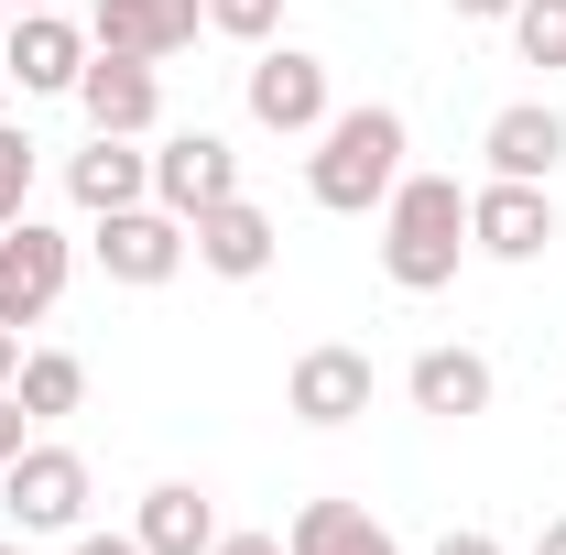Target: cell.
Listing matches in <instances>:
<instances>
[{"label": "cell", "mask_w": 566, "mask_h": 555, "mask_svg": "<svg viewBox=\"0 0 566 555\" xmlns=\"http://www.w3.org/2000/svg\"><path fill=\"white\" fill-rule=\"evenodd\" d=\"M403 153H415V132H403L392 98L327 109V132H316V153H305V197H316L327 218H370L392 186H403Z\"/></svg>", "instance_id": "6da1fadb"}, {"label": "cell", "mask_w": 566, "mask_h": 555, "mask_svg": "<svg viewBox=\"0 0 566 555\" xmlns=\"http://www.w3.org/2000/svg\"><path fill=\"white\" fill-rule=\"evenodd\" d=\"M469 262V186L458 175H415L381 197V283L392 294H447Z\"/></svg>", "instance_id": "7a4b0ae2"}, {"label": "cell", "mask_w": 566, "mask_h": 555, "mask_svg": "<svg viewBox=\"0 0 566 555\" xmlns=\"http://www.w3.org/2000/svg\"><path fill=\"white\" fill-rule=\"evenodd\" d=\"M87 458L55 447V436H33L11 469H0V512H11V534H87Z\"/></svg>", "instance_id": "3957f363"}, {"label": "cell", "mask_w": 566, "mask_h": 555, "mask_svg": "<svg viewBox=\"0 0 566 555\" xmlns=\"http://www.w3.org/2000/svg\"><path fill=\"white\" fill-rule=\"evenodd\" d=\"M87 251H98V273L109 283H132V294H153V283H175L197 251H186V218L175 208H109V218H87Z\"/></svg>", "instance_id": "277c9868"}, {"label": "cell", "mask_w": 566, "mask_h": 555, "mask_svg": "<svg viewBox=\"0 0 566 555\" xmlns=\"http://www.w3.org/2000/svg\"><path fill=\"white\" fill-rule=\"evenodd\" d=\"M66 283H76V240L22 208L11 229H0V327H44Z\"/></svg>", "instance_id": "5b68a950"}, {"label": "cell", "mask_w": 566, "mask_h": 555, "mask_svg": "<svg viewBox=\"0 0 566 555\" xmlns=\"http://www.w3.org/2000/svg\"><path fill=\"white\" fill-rule=\"evenodd\" d=\"M240 98H251V121L283 142L327 132V109H338V87H327V55H305V44H262L251 76H240Z\"/></svg>", "instance_id": "8992f818"}, {"label": "cell", "mask_w": 566, "mask_h": 555, "mask_svg": "<svg viewBox=\"0 0 566 555\" xmlns=\"http://www.w3.org/2000/svg\"><path fill=\"white\" fill-rule=\"evenodd\" d=\"M469 251H491V262H545V251H556V197H545V186H512V175H480V186H469Z\"/></svg>", "instance_id": "52a82bcc"}, {"label": "cell", "mask_w": 566, "mask_h": 555, "mask_svg": "<svg viewBox=\"0 0 566 555\" xmlns=\"http://www.w3.org/2000/svg\"><path fill=\"white\" fill-rule=\"evenodd\" d=\"M283 415H294V425H359V415H370V348L316 338L294 370H283Z\"/></svg>", "instance_id": "ba28073f"}, {"label": "cell", "mask_w": 566, "mask_h": 555, "mask_svg": "<svg viewBox=\"0 0 566 555\" xmlns=\"http://www.w3.org/2000/svg\"><path fill=\"white\" fill-rule=\"evenodd\" d=\"M76 109H87V132H109V142H142L153 121H164V66H142V55H109V44H87Z\"/></svg>", "instance_id": "9c48e42d"}, {"label": "cell", "mask_w": 566, "mask_h": 555, "mask_svg": "<svg viewBox=\"0 0 566 555\" xmlns=\"http://www.w3.org/2000/svg\"><path fill=\"white\" fill-rule=\"evenodd\" d=\"M0 66L22 76V98H76V76H87V22H66V11H11Z\"/></svg>", "instance_id": "30bf717a"}, {"label": "cell", "mask_w": 566, "mask_h": 555, "mask_svg": "<svg viewBox=\"0 0 566 555\" xmlns=\"http://www.w3.org/2000/svg\"><path fill=\"white\" fill-rule=\"evenodd\" d=\"M218 197H240V142L229 132H175L164 153H153V208L208 218Z\"/></svg>", "instance_id": "8fae6325"}, {"label": "cell", "mask_w": 566, "mask_h": 555, "mask_svg": "<svg viewBox=\"0 0 566 555\" xmlns=\"http://www.w3.org/2000/svg\"><path fill=\"white\" fill-rule=\"evenodd\" d=\"M197 33H208V0H98V11H87V44H109V55H142V66L186 55Z\"/></svg>", "instance_id": "7c38bea8"}, {"label": "cell", "mask_w": 566, "mask_h": 555, "mask_svg": "<svg viewBox=\"0 0 566 555\" xmlns=\"http://www.w3.org/2000/svg\"><path fill=\"white\" fill-rule=\"evenodd\" d=\"M186 251H197V273H218V283H262L273 251H283V229L251 208V197H218L208 218H186Z\"/></svg>", "instance_id": "4fadbf2b"}, {"label": "cell", "mask_w": 566, "mask_h": 555, "mask_svg": "<svg viewBox=\"0 0 566 555\" xmlns=\"http://www.w3.org/2000/svg\"><path fill=\"white\" fill-rule=\"evenodd\" d=\"M480 164H491V175H512V186H545V175L566 164V109H545V98H512V109H491Z\"/></svg>", "instance_id": "5bb4252c"}, {"label": "cell", "mask_w": 566, "mask_h": 555, "mask_svg": "<svg viewBox=\"0 0 566 555\" xmlns=\"http://www.w3.org/2000/svg\"><path fill=\"white\" fill-rule=\"evenodd\" d=\"M403 392H415V415H436V425H469V415H491L501 370L480 359V348H424L415 370H403Z\"/></svg>", "instance_id": "9a60e30c"}, {"label": "cell", "mask_w": 566, "mask_h": 555, "mask_svg": "<svg viewBox=\"0 0 566 555\" xmlns=\"http://www.w3.org/2000/svg\"><path fill=\"white\" fill-rule=\"evenodd\" d=\"M132 534H142V555H208L229 523H218V501L197 480H153L142 512H132Z\"/></svg>", "instance_id": "2e32d148"}, {"label": "cell", "mask_w": 566, "mask_h": 555, "mask_svg": "<svg viewBox=\"0 0 566 555\" xmlns=\"http://www.w3.org/2000/svg\"><path fill=\"white\" fill-rule=\"evenodd\" d=\"M66 197H76L87 218L142 208V197H153V153H132V142H109V132H87V153L66 164Z\"/></svg>", "instance_id": "e0dca14e"}, {"label": "cell", "mask_w": 566, "mask_h": 555, "mask_svg": "<svg viewBox=\"0 0 566 555\" xmlns=\"http://www.w3.org/2000/svg\"><path fill=\"white\" fill-rule=\"evenodd\" d=\"M283 555H403V545H392V523L359 512V501H305V512L283 523Z\"/></svg>", "instance_id": "ac0fdd59"}, {"label": "cell", "mask_w": 566, "mask_h": 555, "mask_svg": "<svg viewBox=\"0 0 566 555\" xmlns=\"http://www.w3.org/2000/svg\"><path fill=\"white\" fill-rule=\"evenodd\" d=\"M11 392H22V415H33V425H55V415L87 404V359H76V348H22Z\"/></svg>", "instance_id": "d6986e66"}, {"label": "cell", "mask_w": 566, "mask_h": 555, "mask_svg": "<svg viewBox=\"0 0 566 555\" xmlns=\"http://www.w3.org/2000/svg\"><path fill=\"white\" fill-rule=\"evenodd\" d=\"M512 44L523 66H566V0H512Z\"/></svg>", "instance_id": "ffe728a7"}, {"label": "cell", "mask_w": 566, "mask_h": 555, "mask_svg": "<svg viewBox=\"0 0 566 555\" xmlns=\"http://www.w3.org/2000/svg\"><path fill=\"white\" fill-rule=\"evenodd\" d=\"M22 208H33V132L0 121V229H11Z\"/></svg>", "instance_id": "44dd1931"}, {"label": "cell", "mask_w": 566, "mask_h": 555, "mask_svg": "<svg viewBox=\"0 0 566 555\" xmlns=\"http://www.w3.org/2000/svg\"><path fill=\"white\" fill-rule=\"evenodd\" d=\"M208 33H229V44H273L283 0H208Z\"/></svg>", "instance_id": "7402d4cb"}, {"label": "cell", "mask_w": 566, "mask_h": 555, "mask_svg": "<svg viewBox=\"0 0 566 555\" xmlns=\"http://www.w3.org/2000/svg\"><path fill=\"white\" fill-rule=\"evenodd\" d=\"M22 447H33V415H22V392H11V381H0V469H11V458H22Z\"/></svg>", "instance_id": "603a6c76"}, {"label": "cell", "mask_w": 566, "mask_h": 555, "mask_svg": "<svg viewBox=\"0 0 566 555\" xmlns=\"http://www.w3.org/2000/svg\"><path fill=\"white\" fill-rule=\"evenodd\" d=\"M436 555H501V534H480V523H458V534H436Z\"/></svg>", "instance_id": "cb8c5ba5"}, {"label": "cell", "mask_w": 566, "mask_h": 555, "mask_svg": "<svg viewBox=\"0 0 566 555\" xmlns=\"http://www.w3.org/2000/svg\"><path fill=\"white\" fill-rule=\"evenodd\" d=\"M66 555H142V534H66Z\"/></svg>", "instance_id": "d4e9b609"}, {"label": "cell", "mask_w": 566, "mask_h": 555, "mask_svg": "<svg viewBox=\"0 0 566 555\" xmlns=\"http://www.w3.org/2000/svg\"><path fill=\"white\" fill-rule=\"evenodd\" d=\"M208 555H283V534H218Z\"/></svg>", "instance_id": "484cf974"}, {"label": "cell", "mask_w": 566, "mask_h": 555, "mask_svg": "<svg viewBox=\"0 0 566 555\" xmlns=\"http://www.w3.org/2000/svg\"><path fill=\"white\" fill-rule=\"evenodd\" d=\"M458 22H512V0H447Z\"/></svg>", "instance_id": "4316f807"}, {"label": "cell", "mask_w": 566, "mask_h": 555, "mask_svg": "<svg viewBox=\"0 0 566 555\" xmlns=\"http://www.w3.org/2000/svg\"><path fill=\"white\" fill-rule=\"evenodd\" d=\"M534 555H566V512H545V534H534Z\"/></svg>", "instance_id": "83f0119b"}, {"label": "cell", "mask_w": 566, "mask_h": 555, "mask_svg": "<svg viewBox=\"0 0 566 555\" xmlns=\"http://www.w3.org/2000/svg\"><path fill=\"white\" fill-rule=\"evenodd\" d=\"M11 370H22V327H0V381H11Z\"/></svg>", "instance_id": "f1b7e54d"}, {"label": "cell", "mask_w": 566, "mask_h": 555, "mask_svg": "<svg viewBox=\"0 0 566 555\" xmlns=\"http://www.w3.org/2000/svg\"><path fill=\"white\" fill-rule=\"evenodd\" d=\"M11 11H66V0H11Z\"/></svg>", "instance_id": "f546056e"}, {"label": "cell", "mask_w": 566, "mask_h": 555, "mask_svg": "<svg viewBox=\"0 0 566 555\" xmlns=\"http://www.w3.org/2000/svg\"><path fill=\"white\" fill-rule=\"evenodd\" d=\"M0 33H11V0H0Z\"/></svg>", "instance_id": "4dcf8cb0"}, {"label": "cell", "mask_w": 566, "mask_h": 555, "mask_svg": "<svg viewBox=\"0 0 566 555\" xmlns=\"http://www.w3.org/2000/svg\"><path fill=\"white\" fill-rule=\"evenodd\" d=\"M0 555H22V545H0Z\"/></svg>", "instance_id": "1f68e13d"}]
</instances>
